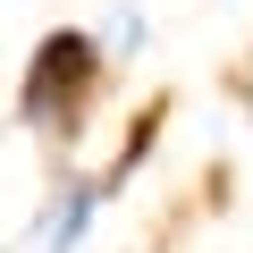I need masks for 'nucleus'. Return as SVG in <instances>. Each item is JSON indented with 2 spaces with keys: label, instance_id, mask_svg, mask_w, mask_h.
<instances>
[{
  "label": "nucleus",
  "instance_id": "1",
  "mask_svg": "<svg viewBox=\"0 0 253 253\" xmlns=\"http://www.w3.org/2000/svg\"><path fill=\"white\" fill-rule=\"evenodd\" d=\"M101 84H110V51L101 34L84 26H51L17 76V118L34 135H84V118L101 110Z\"/></svg>",
  "mask_w": 253,
  "mask_h": 253
},
{
  "label": "nucleus",
  "instance_id": "2",
  "mask_svg": "<svg viewBox=\"0 0 253 253\" xmlns=\"http://www.w3.org/2000/svg\"><path fill=\"white\" fill-rule=\"evenodd\" d=\"M101 203H110V177H68V186L51 194L42 228H34V253H84V236H93Z\"/></svg>",
  "mask_w": 253,
  "mask_h": 253
},
{
  "label": "nucleus",
  "instance_id": "3",
  "mask_svg": "<svg viewBox=\"0 0 253 253\" xmlns=\"http://www.w3.org/2000/svg\"><path fill=\"white\" fill-rule=\"evenodd\" d=\"M101 51H110V68H126V59L152 51V17L135 9V0H118V9L101 17Z\"/></svg>",
  "mask_w": 253,
  "mask_h": 253
}]
</instances>
